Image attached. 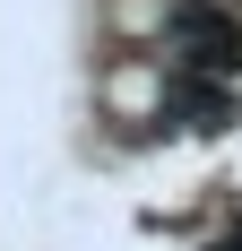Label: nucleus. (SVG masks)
Wrapping results in <instances>:
<instances>
[{"instance_id":"f257e3e1","label":"nucleus","mask_w":242,"mask_h":251,"mask_svg":"<svg viewBox=\"0 0 242 251\" xmlns=\"http://www.w3.org/2000/svg\"><path fill=\"white\" fill-rule=\"evenodd\" d=\"M182 52H191L199 70H208V61H217V70H234V61H242V35L217 18V9H208V18L191 9V18H182Z\"/></svg>"},{"instance_id":"f03ea898","label":"nucleus","mask_w":242,"mask_h":251,"mask_svg":"<svg viewBox=\"0 0 242 251\" xmlns=\"http://www.w3.org/2000/svg\"><path fill=\"white\" fill-rule=\"evenodd\" d=\"M156 104H165L156 70H121V78H113V113H156Z\"/></svg>"}]
</instances>
